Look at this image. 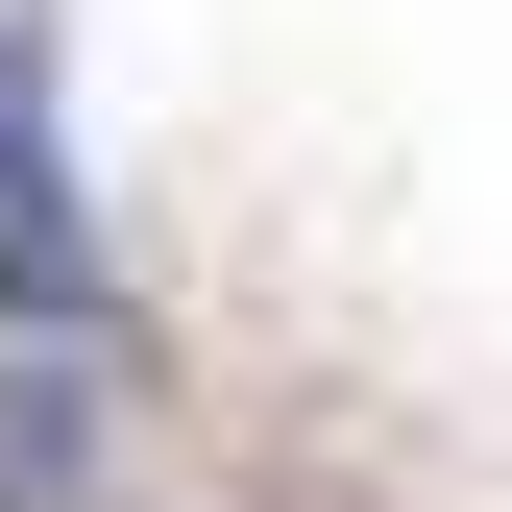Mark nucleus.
Returning a JSON list of instances; mask_svg holds the SVG:
<instances>
[{"label": "nucleus", "mask_w": 512, "mask_h": 512, "mask_svg": "<svg viewBox=\"0 0 512 512\" xmlns=\"http://www.w3.org/2000/svg\"><path fill=\"white\" fill-rule=\"evenodd\" d=\"M0 512H98V391L74 366H0Z\"/></svg>", "instance_id": "f03ea898"}, {"label": "nucleus", "mask_w": 512, "mask_h": 512, "mask_svg": "<svg viewBox=\"0 0 512 512\" xmlns=\"http://www.w3.org/2000/svg\"><path fill=\"white\" fill-rule=\"evenodd\" d=\"M98 317V220H74V147H49V0H0V366Z\"/></svg>", "instance_id": "f257e3e1"}]
</instances>
